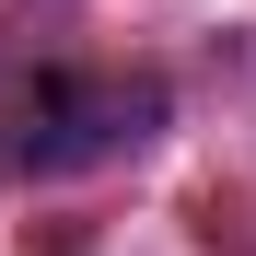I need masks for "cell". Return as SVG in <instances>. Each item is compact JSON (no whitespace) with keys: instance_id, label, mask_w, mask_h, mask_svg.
Here are the masks:
<instances>
[{"instance_id":"6da1fadb","label":"cell","mask_w":256,"mask_h":256,"mask_svg":"<svg viewBox=\"0 0 256 256\" xmlns=\"http://www.w3.org/2000/svg\"><path fill=\"white\" fill-rule=\"evenodd\" d=\"M163 128L152 82H105V70H35L12 105V163L24 175H82V163H116Z\"/></svg>"}]
</instances>
